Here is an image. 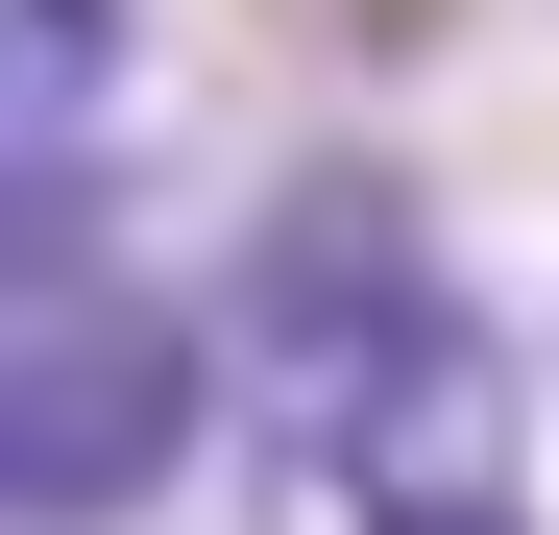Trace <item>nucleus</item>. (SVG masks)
<instances>
[{
	"label": "nucleus",
	"instance_id": "obj_1",
	"mask_svg": "<svg viewBox=\"0 0 559 535\" xmlns=\"http://www.w3.org/2000/svg\"><path fill=\"white\" fill-rule=\"evenodd\" d=\"M243 390L341 487V535L365 511H438V487H511V317L462 293L365 170L267 219V268H243Z\"/></svg>",
	"mask_w": 559,
	"mask_h": 535
},
{
	"label": "nucleus",
	"instance_id": "obj_2",
	"mask_svg": "<svg viewBox=\"0 0 559 535\" xmlns=\"http://www.w3.org/2000/svg\"><path fill=\"white\" fill-rule=\"evenodd\" d=\"M195 414H219V341L170 293H73V268L0 293V535H122L195 463Z\"/></svg>",
	"mask_w": 559,
	"mask_h": 535
},
{
	"label": "nucleus",
	"instance_id": "obj_3",
	"mask_svg": "<svg viewBox=\"0 0 559 535\" xmlns=\"http://www.w3.org/2000/svg\"><path fill=\"white\" fill-rule=\"evenodd\" d=\"M122 98V0H0V170H73Z\"/></svg>",
	"mask_w": 559,
	"mask_h": 535
},
{
	"label": "nucleus",
	"instance_id": "obj_4",
	"mask_svg": "<svg viewBox=\"0 0 559 535\" xmlns=\"http://www.w3.org/2000/svg\"><path fill=\"white\" fill-rule=\"evenodd\" d=\"M365 535H535L511 487H438V511H365Z\"/></svg>",
	"mask_w": 559,
	"mask_h": 535
}]
</instances>
